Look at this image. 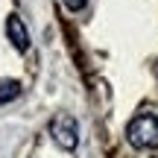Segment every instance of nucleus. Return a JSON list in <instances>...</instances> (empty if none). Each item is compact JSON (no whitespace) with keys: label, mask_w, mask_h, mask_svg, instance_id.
<instances>
[{"label":"nucleus","mask_w":158,"mask_h":158,"mask_svg":"<svg viewBox=\"0 0 158 158\" xmlns=\"http://www.w3.org/2000/svg\"><path fill=\"white\" fill-rule=\"evenodd\" d=\"M126 135H129L132 147H141V149L158 147V117H152V114H141V117H135L129 123V129H126Z\"/></svg>","instance_id":"obj_1"},{"label":"nucleus","mask_w":158,"mask_h":158,"mask_svg":"<svg viewBox=\"0 0 158 158\" xmlns=\"http://www.w3.org/2000/svg\"><path fill=\"white\" fill-rule=\"evenodd\" d=\"M50 132H53V138H56V143L62 149H73L79 143V123H76V117H70V114H59V117L53 120Z\"/></svg>","instance_id":"obj_2"},{"label":"nucleus","mask_w":158,"mask_h":158,"mask_svg":"<svg viewBox=\"0 0 158 158\" xmlns=\"http://www.w3.org/2000/svg\"><path fill=\"white\" fill-rule=\"evenodd\" d=\"M6 35H9V41H12V47L15 50H27L29 47V32H27V27H23V21L18 15H12L9 21H6Z\"/></svg>","instance_id":"obj_3"},{"label":"nucleus","mask_w":158,"mask_h":158,"mask_svg":"<svg viewBox=\"0 0 158 158\" xmlns=\"http://www.w3.org/2000/svg\"><path fill=\"white\" fill-rule=\"evenodd\" d=\"M18 94H21V82H15V79H0V102H12Z\"/></svg>","instance_id":"obj_4"},{"label":"nucleus","mask_w":158,"mask_h":158,"mask_svg":"<svg viewBox=\"0 0 158 158\" xmlns=\"http://www.w3.org/2000/svg\"><path fill=\"white\" fill-rule=\"evenodd\" d=\"M62 3H64V6H68V9H70V12H79V9H82V6H85V3H88V0H62Z\"/></svg>","instance_id":"obj_5"}]
</instances>
